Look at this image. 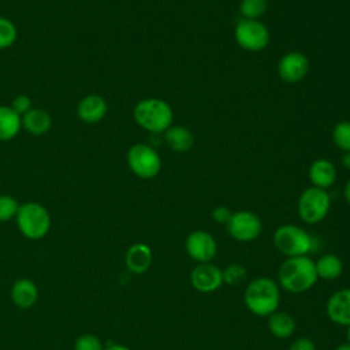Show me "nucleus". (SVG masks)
<instances>
[{"instance_id":"1","label":"nucleus","mask_w":350,"mask_h":350,"mask_svg":"<svg viewBox=\"0 0 350 350\" xmlns=\"http://www.w3.org/2000/svg\"><path fill=\"white\" fill-rule=\"evenodd\" d=\"M314 261L309 256L287 257L278 269V284L288 293H305L317 282Z\"/></svg>"},{"instance_id":"2","label":"nucleus","mask_w":350,"mask_h":350,"mask_svg":"<svg viewBox=\"0 0 350 350\" xmlns=\"http://www.w3.org/2000/svg\"><path fill=\"white\" fill-rule=\"evenodd\" d=\"M246 308L258 317H268L278 310L280 304V287L276 280L260 276L249 282L243 293Z\"/></svg>"},{"instance_id":"3","label":"nucleus","mask_w":350,"mask_h":350,"mask_svg":"<svg viewBox=\"0 0 350 350\" xmlns=\"http://www.w3.org/2000/svg\"><path fill=\"white\" fill-rule=\"evenodd\" d=\"M134 119L144 130L159 134L172 126V108L161 98H144L134 107Z\"/></svg>"},{"instance_id":"4","label":"nucleus","mask_w":350,"mask_h":350,"mask_svg":"<svg viewBox=\"0 0 350 350\" xmlns=\"http://www.w3.org/2000/svg\"><path fill=\"white\" fill-rule=\"evenodd\" d=\"M15 220L21 234L33 241L44 238L51 228V215L48 209L33 201L19 205Z\"/></svg>"},{"instance_id":"5","label":"nucleus","mask_w":350,"mask_h":350,"mask_svg":"<svg viewBox=\"0 0 350 350\" xmlns=\"http://www.w3.org/2000/svg\"><path fill=\"white\" fill-rule=\"evenodd\" d=\"M275 247L287 257L308 256L313 247V239L308 231L295 224H283L273 232Z\"/></svg>"},{"instance_id":"6","label":"nucleus","mask_w":350,"mask_h":350,"mask_svg":"<svg viewBox=\"0 0 350 350\" xmlns=\"http://www.w3.org/2000/svg\"><path fill=\"white\" fill-rule=\"evenodd\" d=\"M331 208V197L327 190L310 186L298 198V215L308 224H317L325 219Z\"/></svg>"},{"instance_id":"7","label":"nucleus","mask_w":350,"mask_h":350,"mask_svg":"<svg viewBox=\"0 0 350 350\" xmlns=\"http://www.w3.org/2000/svg\"><path fill=\"white\" fill-rule=\"evenodd\" d=\"M127 164L131 172L142 179H152L161 170L159 153L146 144H135L129 149Z\"/></svg>"},{"instance_id":"8","label":"nucleus","mask_w":350,"mask_h":350,"mask_svg":"<svg viewBox=\"0 0 350 350\" xmlns=\"http://www.w3.org/2000/svg\"><path fill=\"white\" fill-rule=\"evenodd\" d=\"M238 45L249 52L262 51L269 44L268 27L258 19L242 18L234 30Z\"/></svg>"},{"instance_id":"9","label":"nucleus","mask_w":350,"mask_h":350,"mask_svg":"<svg viewBox=\"0 0 350 350\" xmlns=\"http://www.w3.org/2000/svg\"><path fill=\"white\" fill-rule=\"evenodd\" d=\"M226 226L230 237L238 242H252L260 237L262 230L260 217L250 211L234 212Z\"/></svg>"},{"instance_id":"10","label":"nucleus","mask_w":350,"mask_h":350,"mask_svg":"<svg viewBox=\"0 0 350 350\" xmlns=\"http://www.w3.org/2000/svg\"><path fill=\"white\" fill-rule=\"evenodd\" d=\"M185 249L187 256L198 264L211 262L216 256L217 243L211 232L204 230H194L187 235Z\"/></svg>"},{"instance_id":"11","label":"nucleus","mask_w":350,"mask_h":350,"mask_svg":"<svg viewBox=\"0 0 350 350\" xmlns=\"http://www.w3.org/2000/svg\"><path fill=\"white\" fill-rule=\"evenodd\" d=\"M190 283L200 293H213L223 284L221 269L212 262H201L193 268Z\"/></svg>"},{"instance_id":"12","label":"nucleus","mask_w":350,"mask_h":350,"mask_svg":"<svg viewBox=\"0 0 350 350\" xmlns=\"http://www.w3.org/2000/svg\"><path fill=\"white\" fill-rule=\"evenodd\" d=\"M309 71V60L301 52H288L279 60L278 74L287 83H295Z\"/></svg>"},{"instance_id":"13","label":"nucleus","mask_w":350,"mask_h":350,"mask_svg":"<svg viewBox=\"0 0 350 350\" xmlns=\"http://www.w3.org/2000/svg\"><path fill=\"white\" fill-rule=\"evenodd\" d=\"M325 312L328 319L343 327L350 325V288H342L331 294L327 301Z\"/></svg>"},{"instance_id":"14","label":"nucleus","mask_w":350,"mask_h":350,"mask_svg":"<svg viewBox=\"0 0 350 350\" xmlns=\"http://www.w3.org/2000/svg\"><path fill=\"white\" fill-rule=\"evenodd\" d=\"M152 260H153L152 249L142 242L131 245L127 249L124 256V264L127 269L135 275L145 273L150 268Z\"/></svg>"},{"instance_id":"15","label":"nucleus","mask_w":350,"mask_h":350,"mask_svg":"<svg viewBox=\"0 0 350 350\" xmlns=\"http://www.w3.org/2000/svg\"><path fill=\"white\" fill-rule=\"evenodd\" d=\"M108 111L107 101L98 94L85 96L77 105V115L85 123L100 122Z\"/></svg>"},{"instance_id":"16","label":"nucleus","mask_w":350,"mask_h":350,"mask_svg":"<svg viewBox=\"0 0 350 350\" xmlns=\"http://www.w3.org/2000/svg\"><path fill=\"white\" fill-rule=\"evenodd\" d=\"M38 298V288L30 279H18L11 287V299L19 309L31 308Z\"/></svg>"},{"instance_id":"17","label":"nucleus","mask_w":350,"mask_h":350,"mask_svg":"<svg viewBox=\"0 0 350 350\" xmlns=\"http://www.w3.org/2000/svg\"><path fill=\"white\" fill-rule=\"evenodd\" d=\"M309 179L314 187L328 189L336 179V170L327 159H317L309 168Z\"/></svg>"},{"instance_id":"18","label":"nucleus","mask_w":350,"mask_h":350,"mask_svg":"<svg viewBox=\"0 0 350 350\" xmlns=\"http://www.w3.org/2000/svg\"><path fill=\"white\" fill-rule=\"evenodd\" d=\"M22 126L34 135L45 134L52 126L51 115L41 108H31L22 116Z\"/></svg>"},{"instance_id":"19","label":"nucleus","mask_w":350,"mask_h":350,"mask_svg":"<svg viewBox=\"0 0 350 350\" xmlns=\"http://www.w3.org/2000/svg\"><path fill=\"white\" fill-rule=\"evenodd\" d=\"M268 329L278 339L290 338L295 331V320L290 313L276 310L268 316Z\"/></svg>"},{"instance_id":"20","label":"nucleus","mask_w":350,"mask_h":350,"mask_svg":"<svg viewBox=\"0 0 350 350\" xmlns=\"http://www.w3.org/2000/svg\"><path fill=\"white\" fill-rule=\"evenodd\" d=\"M22 118L10 105H0V141H10L19 133Z\"/></svg>"},{"instance_id":"21","label":"nucleus","mask_w":350,"mask_h":350,"mask_svg":"<svg viewBox=\"0 0 350 350\" xmlns=\"http://www.w3.org/2000/svg\"><path fill=\"white\" fill-rule=\"evenodd\" d=\"M164 133L165 142L175 152H187L194 144L191 131L183 126H171Z\"/></svg>"},{"instance_id":"22","label":"nucleus","mask_w":350,"mask_h":350,"mask_svg":"<svg viewBox=\"0 0 350 350\" xmlns=\"http://www.w3.org/2000/svg\"><path fill=\"white\" fill-rule=\"evenodd\" d=\"M317 278L324 280H335L343 273V261L336 254L328 253L314 261Z\"/></svg>"},{"instance_id":"23","label":"nucleus","mask_w":350,"mask_h":350,"mask_svg":"<svg viewBox=\"0 0 350 350\" xmlns=\"http://www.w3.org/2000/svg\"><path fill=\"white\" fill-rule=\"evenodd\" d=\"M268 8V0H242L239 11L245 19H258L265 14Z\"/></svg>"},{"instance_id":"24","label":"nucleus","mask_w":350,"mask_h":350,"mask_svg":"<svg viewBox=\"0 0 350 350\" xmlns=\"http://www.w3.org/2000/svg\"><path fill=\"white\" fill-rule=\"evenodd\" d=\"M332 139L335 145L343 152L350 150V120L339 122L332 131Z\"/></svg>"},{"instance_id":"25","label":"nucleus","mask_w":350,"mask_h":350,"mask_svg":"<svg viewBox=\"0 0 350 350\" xmlns=\"http://www.w3.org/2000/svg\"><path fill=\"white\" fill-rule=\"evenodd\" d=\"M16 37L18 30L15 25L10 19L0 16V49L11 46L16 41Z\"/></svg>"},{"instance_id":"26","label":"nucleus","mask_w":350,"mask_h":350,"mask_svg":"<svg viewBox=\"0 0 350 350\" xmlns=\"http://www.w3.org/2000/svg\"><path fill=\"white\" fill-rule=\"evenodd\" d=\"M223 273V283L228 286H237L242 283L246 278V268L241 264H230L224 269H221Z\"/></svg>"},{"instance_id":"27","label":"nucleus","mask_w":350,"mask_h":350,"mask_svg":"<svg viewBox=\"0 0 350 350\" xmlns=\"http://www.w3.org/2000/svg\"><path fill=\"white\" fill-rule=\"evenodd\" d=\"M19 209L18 201L7 194L0 196V221H8L16 217Z\"/></svg>"},{"instance_id":"28","label":"nucleus","mask_w":350,"mask_h":350,"mask_svg":"<svg viewBox=\"0 0 350 350\" xmlns=\"http://www.w3.org/2000/svg\"><path fill=\"white\" fill-rule=\"evenodd\" d=\"M74 350H104V347L98 336L93 334H83L77 338Z\"/></svg>"},{"instance_id":"29","label":"nucleus","mask_w":350,"mask_h":350,"mask_svg":"<svg viewBox=\"0 0 350 350\" xmlns=\"http://www.w3.org/2000/svg\"><path fill=\"white\" fill-rule=\"evenodd\" d=\"M10 107L12 108L14 112H16V113L22 118L27 111L31 109V100H30V97L26 96V94H19V96H16V97L12 100V103H11Z\"/></svg>"},{"instance_id":"30","label":"nucleus","mask_w":350,"mask_h":350,"mask_svg":"<svg viewBox=\"0 0 350 350\" xmlns=\"http://www.w3.org/2000/svg\"><path fill=\"white\" fill-rule=\"evenodd\" d=\"M231 215H232V212H231L227 206H223V205L216 206V208L212 211V217H213V220L217 221V223H220V224H227L228 220L231 219Z\"/></svg>"},{"instance_id":"31","label":"nucleus","mask_w":350,"mask_h":350,"mask_svg":"<svg viewBox=\"0 0 350 350\" xmlns=\"http://www.w3.org/2000/svg\"><path fill=\"white\" fill-rule=\"evenodd\" d=\"M288 350H316V345H314V342L310 338L302 336V338L295 339L290 345Z\"/></svg>"},{"instance_id":"32","label":"nucleus","mask_w":350,"mask_h":350,"mask_svg":"<svg viewBox=\"0 0 350 350\" xmlns=\"http://www.w3.org/2000/svg\"><path fill=\"white\" fill-rule=\"evenodd\" d=\"M104 350H131L130 347L124 346V345H119V343H112L108 347H105Z\"/></svg>"},{"instance_id":"33","label":"nucleus","mask_w":350,"mask_h":350,"mask_svg":"<svg viewBox=\"0 0 350 350\" xmlns=\"http://www.w3.org/2000/svg\"><path fill=\"white\" fill-rule=\"evenodd\" d=\"M342 164H343L347 170H350V150L345 152V154L342 156Z\"/></svg>"},{"instance_id":"34","label":"nucleus","mask_w":350,"mask_h":350,"mask_svg":"<svg viewBox=\"0 0 350 350\" xmlns=\"http://www.w3.org/2000/svg\"><path fill=\"white\" fill-rule=\"evenodd\" d=\"M345 198H346V201L350 204V180L346 183V186H345Z\"/></svg>"},{"instance_id":"35","label":"nucleus","mask_w":350,"mask_h":350,"mask_svg":"<svg viewBox=\"0 0 350 350\" xmlns=\"http://www.w3.org/2000/svg\"><path fill=\"white\" fill-rule=\"evenodd\" d=\"M335 350H350V343H342Z\"/></svg>"},{"instance_id":"36","label":"nucleus","mask_w":350,"mask_h":350,"mask_svg":"<svg viewBox=\"0 0 350 350\" xmlns=\"http://www.w3.org/2000/svg\"><path fill=\"white\" fill-rule=\"evenodd\" d=\"M346 336H347V343H350V325L347 327V331H346Z\"/></svg>"}]
</instances>
